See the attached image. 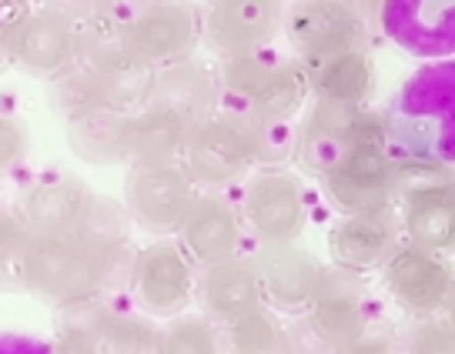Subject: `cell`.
<instances>
[{
    "label": "cell",
    "instance_id": "6da1fadb",
    "mask_svg": "<svg viewBox=\"0 0 455 354\" xmlns=\"http://www.w3.org/2000/svg\"><path fill=\"white\" fill-rule=\"evenodd\" d=\"M392 157H426L455 168V57L432 60L385 107Z\"/></svg>",
    "mask_w": 455,
    "mask_h": 354
},
{
    "label": "cell",
    "instance_id": "7a4b0ae2",
    "mask_svg": "<svg viewBox=\"0 0 455 354\" xmlns=\"http://www.w3.org/2000/svg\"><path fill=\"white\" fill-rule=\"evenodd\" d=\"M134 257L100 255L77 234L68 238H34L24 251V287L54 301L60 308L91 304L100 291L114 287L117 271L131 268Z\"/></svg>",
    "mask_w": 455,
    "mask_h": 354
},
{
    "label": "cell",
    "instance_id": "3957f363",
    "mask_svg": "<svg viewBox=\"0 0 455 354\" xmlns=\"http://www.w3.org/2000/svg\"><path fill=\"white\" fill-rule=\"evenodd\" d=\"M358 147H385L388 151V124L385 111H371L369 104H341V100H315L299 124V161L301 168L325 177Z\"/></svg>",
    "mask_w": 455,
    "mask_h": 354
},
{
    "label": "cell",
    "instance_id": "277c9868",
    "mask_svg": "<svg viewBox=\"0 0 455 354\" xmlns=\"http://www.w3.org/2000/svg\"><path fill=\"white\" fill-rule=\"evenodd\" d=\"M195 198H198V185L178 161H134L128 168L124 208L131 221L155 238H168L174 231H181Z\"/></svg>",
    "mask_w": 455,
    "mask_h": 354
},
{
    "label": "cell",
    "instance_id": "5b68a950",
    "mask_svg": "<svg viewBox=\"0 0 455 354\" xmlns=\"http://www.w3.org/2000/svg\"><path fill=\"white\" fill-rule=\"evenodd\" d=\"M181 164L204 191H225L255 170L251 141L238 111H214L188 134Z\"/></svg>",
    "mask_w": 455,
    "mask_h": 354
},
{
    "label": "cell",
    "instance_id": "8992f818",
    "mask_svg": "<svg viewBox=\"0 0 455 354\" xmlns=\"http://www.w3.org/2000/svg\"><path fill=\"white\" fill-rule=\"evenodd\" d=\"M284 34L299 57L371 47L375 17L358 0H295L284 11Z\"/></svg>",
    "mask_w": 455,
    "mask_h": 354
},
{
    "label": "cell",
    "instance_id": "52a82bcc",
    "mask_svg": "<svg viewBox=\"0 0 455 354\" xmlns=\"http://www.w3.org/2000/svg\"><path fill=\"white\" fill-rule=\"evenodd\" d=\"M128 284L141 311L171 321L188 311V304L198 291V274H195V261L181 248V241L157 238L134 255Z\"/></svg>",
    "mask_w": 455,
    "mask_h": 354
},
{
    "label": "cell",
    "instance_id": "ba28073f",
    "mask_svg": "<svg viewBox=\"0 0 455 354\" xmlns=\"http://www.w3.org/2000/svg\"><path fill=\"white\" fill-rule=\"evenodd\" d=\"M242 221L258 244L299 241L305 231V191L301 181L284 168H258L242 191Z\"/></svg>",
    "mask_w": 455,
    "mask_h": 354
},
{
    "label": "cell",
    "instance_id": "9c48e42d",
    "mask_svg": "<svg viewBox=\"0 0 455 354\" xmlns=\"http://www.w3.org/2000/svg\"><path fill=\"white\" fill-rule=\"evenodd\" d=\"M325 198L345 214H382L398 204L395 157L385 147H358L322 177Z\"/></svg>",
    "mask_w": 455,
    "mask_h": 354
},
{
    "label": "cell",
    "instance_id": "30bf717a",
    "mask_svg": "<svg viewBox=\"0 0 455 354\" xmlns=\"http://www.w3.org/2000/svg\"><path fill=\"white\" fill-rule=\"evenodd\" d=\"M204 41V11L191 0H155L128 30V51L155 67L195 57Z\"/></svg>",
    "mask_w": 455,
    "mask_h": 354
},
{
    "label": "cell",
    "instance_id": "8fae6325",
    "mask_svg": "<svg viewBox=\"0 0 455 354\" xmlns=\"http://www.w3.org/2000/svg\"><path fill=\"white\" fill-rule=\"evenodd\" d=\"M375 24L405 54L422 60L455 57V0H385Z\"/></svg>",
    "mask_w": 455,
    "mask_h": 354
},
{
    "label": "cell",
    "instance_id": "7c38bea8",
    "mask_svg": "<svg viewBox=\"0 0 455 354\" xmlns=\"http://www.w3.org/2000/svg\"><path fill=\"white\" fill-rule=\"evenodd\" d=\"M308 327H312V338L322 341L328 351L369 331V298H365L362 274L339 264H325L308 304Z\"/></svg>",
    "mask_w": 455,
    "mask_h": 354
},
{
    "label": "cell",
    "instance_id": "4fadbf2b",
    "mask_svg": "<svg viewBox=\"0 0 455 354\" xmlns=\"http://www.w3.org/2000/svg\"><path fill=\"white\" fill-rule=\"evenodd\" d=\"M7 43L17 67L44 81L64 77L81 60V30L60 11H30Z\"/></svg>",
    "mask_w": 455,
    "mask_h": 354
},
{
    "label": "cell",
    "instance_id": "5bb4252c",
    "mask_svg": "<svg viewBox=\"0 0 455 354\" xmlns=\"http://www.w3.org/2000/svg\"><path fill=\"white\" fill-rule=\"evenodd\" d=\"M382 278L398 308L409 311L412 318H435V314H442L445 301H449V291L455 284L449 261H442V255H432V251L415 248L409 241H402V248L388 257V264L382 268Z\"/></svg>",
    "mask_w": 455,
    "mask_h": 354
},
{
    "label": "cell",
    "instance_id": "9a60e30c",
    "mask_svg": "<svg viewBox=\"0 0 455 354\" xmlns=\"http://www.w3.org/2000/svg\"><path fill=\"white\" fill-rule=\"evenodd\" d=\"M284 0H212L204 11V43L221 57L268 47L284 28Z\"/></svg>",
    "mask_w": 455,
    "mask_h": 354
},
{
    "label": "cell",
    "instance_id": "2e32d148",
    "mask_svg": "<svg viewBox=\"0 0 455 354\" xmlns=\"http://www.w3.org/2000/svg\"><path fill=\"white\" fill-rule=\"evenodd\" d=\"M398 248H402V221H395L392 211L345 214L328 231L331 264L355 274L382 271Z\"/></svg>",
    "mask_w": 455,
    "mask_h": 354
},
{
    "label": "cell",
    "instance_id": "e0dca14e",
    "mask_svg": "<svg viewBox=\"0 0 455 354\" xmlns=\"http://www.w3.org/2000/svg\"><path fill=\"white\" fill-rule=\"evenodd\" d=\"M94 201L98 194L77 177H44L24 191L17 214L34 238H68L84 227Z\"/></svg>",
    "mask_w": 455,
    "mask_h": 354
},
{
    "label": "cell",
    "instance_id": "ac0fdd59",
    "mask_svg": "<svg viewBox=\"0 0 455 354\" xmlns=\"http://www.w3.org/2000/svg\"><path fill=\"white\" fill-rule=\"evenodd\" d=\"M242 234H244L242 208L231 204L218 191L198 194L195 204H191V211H188L185 224L178 231L181 248L191 255V261L198 268H212V264H221V261L238 255Z\"/></svg>",
    "mask_w": 455,
    "mask_h": 354
},
{
    "label": "cell",
    "instance_id": "d6986e66",
    "mask_svg": "<svg viewBox=\"0 0 455 354\" xmlns=\"http://www.w3.org/2000/svg\"><path fill=\"white\" fill-rule=\"evenodd\" d=\"M265 287V301L278 311H308L312 295L318 287L322 268L299 241L288 244H258L251 255Z\"/></svg>",
    "mask_w": 455,
    "mask_h": 354
},
{
    "label": "cell",
    "instance_id": "ffe728a7",
    "mask_svg": "<svg viewBox=\"0 0 455 354\" xmlns=\"http://www.w3.org/2000/svg\"><path fill=\"white\" fill-rule=\"evenodd\" d=\"M198 298L204 314L225 327L265 308V287H261L255 261L235 255L221 264L201 268Z\"/></svg>",
    "mask_w": 455,
    "mask_h": 354
},
{
    "label": "cell",
    "instance_id": "44dd1931",
    "mask_svg": "<svg viewBox=\"0 0 455 354\" xmlns=\"http://www.w3.org/2000/svg\"><path fill=\"white\" fill-rule=\"evenodd\" d=\"M301 71L308 77L315 100H341V104H369L379 84L375 57L369 47L335 51L322 57H299Z\"/></svg>",
    "mask_w": 455,
    "mask_h": 354
},
{
    "label": "cell",
    "instance_id": "7402d4cb",
    "mask_svg": "<svg viewBox=\"0 0 455 354\" xmlns=\"http://www.w3.org/2000/svg\"><path fill=\"white\" fill-rule=\"evenodd\" d=\"M131 117L134 114L114 111L104 104H91L68 114V124H64L68 147L74 151V157L98 168L131 161Z\"/></svg>",
    "mask_w": 455,
    "mask_h": 354
},
{
    "label": "cell",
    "instance_id": "603a6c76",
    "mask_svg": "<svg viewBox=\"0 0 455 354\" xmlns=\"http://www.w3.org/2000/svg\"><path fill=\"white\" fill-rule=\"evenodd\" d=\"M218 98H221V77L212 64L188 57L168 67H157L151 107H161V111H171L198 124L208 114L218 111Z\"/></svg>",
    "mask_w": 455,
    "mask_h": 354
},
{
    "label": "cell",
    "instance_id": "cb8c5ba5",
    "mask_svg": "<svg viewBox=\"0 0 455 354\" xmlns=\"http://www.w3.org/2000/svg\"><path fill=\"white\" fill-rule=\"evenodd\" d=\"M91 64V84H94V104L114 107V111H144L151 104L157 81V67L148 64L144 57L134 51L117 47L111 54L98 57V60H84Z\"/></svg>",
    "mask_w": 455,
    "mask_h": 354
},
{
    "label": "cell",
    "instance_id": "d4e9b609",
    "mask_svg": "<svg viewBox=\"0 0 455 354\" xmlns=\"http://www.w3.org/2000/svg\"><path fill=\"white\" fill-rule=\"evenodd\" d=\"M402 208V234L415 248H426L432 255H452L455 251V185L409 198Z\"/></svg>",
    "mask_w": 455,
    "mask_h": 354
},
{
    "label": "cell",
    "instance_id": "484cf974",
    "mask_svg": "<svg viewBox=\"0 0 455 354\" xmlns=\"http://www.w3.org/2000/svg\"><path fill=\"white\" fill-rule=\"evenodd\" d=\"M74 321L87 327L100 354H157L161 331H164L151 318L94 308V301L87 304V314H77Z\"/></svg>",
    "mask_w": 455,
    "mask_h": 354
},
{
    "label": "cell",
    "instance_id": "4316f807",
    "mask_svg": "<svg viewBox=\"0 0 455 354\" xmlns=\"http://www.w3.org/2000/svg\"><path fill=\"white\" fill-rule=\"evenodd\" d=\"M308 98H312V87H308V77L301 71L299 57L295 60L278 57V64L265 74V81L255 87L251 98L244 100V107H235V111L255 114L265 121H295Z\"/></svg>",
    "mask_w": 455,
    "mask_h": 354
},
{
    "label": "cell",
    "instance_id": "83f0119b",
    "mask_svg": "<svg viewBox=\"0 0 455 354\" xmlns=\"http://www.w3.org/2000/svg\"><path fill=\"white\" fill-rule=\"evenodd\" d=\"M191 121L161 107H144L131 117V164L134 161H178L185 154Z\"/></svg>",
    "mask_w": 455,
    "mask_h": 354
},
{
    "label": "cell",
    "instance_id": "f1b7e54d",
    "mask_svg": "<svg viewBox=\"0 0 455 354\" xmlns=\"http://www.w3.org/2000/svg\"><path fill=\"white\" fill-rule=\"evenodd\" d=\"M225 338L231 354H295V341L275 318V311L258 308L242 321L225 327Z\"/></svg>",
    "mask_w": 455,
    "mask_h": 354
},
{
    "label": "cell",
    "instance_id": "f546056e",
    "mask_svg": "<svg viewBox=\"0 0 455 354\" xmlns=\"http://www.w3.org/2000/svg\"><path fill=\"white\" fill-rule=\"evenodd\" d=\"M238 117L248 130L255 168H284L291 157H299V124L295 121H265V117L244 111H238Z\"/></svg>",
    "mask_w": 455,
    "mask_h": 354
},
{
    "label": "cell",
    "instance_id": "4dcf8cb0",
    "mask_svg": "<svg viewBox=\"0 0 455 354\" xmlns=\"http://www.w3.org/2000/svg\"><path fill=\"white\" fill-rule=\"evenodd\" d=\"M131 214L128 208L121 204V201H111V198H100L94 201V208L87 214L84 227L77 231V238L87 244V248H94L100 255H128L124 248H128V231H131Z\"/></svg>",
    "mask_w": 455,
    "mask_h": 354
},
{
    "label": "cell",
    "instance_id": "1f68e13d",
    "mask_svg": "<svg viewBox=\"0 0 455 354\" xmlns=\"http://www.w3.org/2000/svg\"><path fill=\"white\" fill-rule=\"evenodd\" d=\"M275 64H278V57L271 54L268 47L221 57V67H218L221 94H228L238 107H244V100L255 94V87L265 81V74H268Z\"/></svg>",
    "mask_w": 455,
    "mask_h": 354
},
{
    "label": "cell",
    "instance_id": "d6a6232c",
    "mask_svg": "<svg viewBox=\"0 0 455 354\" xmlns=\"http://www.w3.org/2000/svg\"><path fill=\"white\" fill-rule=\"evenodd\" d=\"M157 354H221V331L208 314H178L161 331Z\"/></svg>",
    "mask_w": 455,
    "mask_h": 354
},
{
    "label": "cell",
    "instance_id": "836d02e7",
    "mask_svg": "<svg viewBox=\"0 0 455 354\" xmlns=\"http://www.w3.org/2000/svg\"><path fill=\"white\" fill-rule=\"evenodd\" d=\"M449 185H455L452 164H439V161H426V157H395L398 204Z\"/></svg>",
    "mask_w": 455,
    "mask_h": 354
},
{
    "label": "cell",
    "instance_id": "e575fe53",
    "mask_svg": "<svg viewBox=\"0 0 455 354\" xmlns=\"http://www.w3.org/2000/svg\"><path fill=\"white\" fill-rule=\"evenodd\" d=\"M30 231L17 211L0 208V287H24V251Z\"/></svg>",
    "mask_w": 455,
    "mask_h": 354
},
{
    "label": "cell",
    "instance_id": "d590c367",
    "mask_svg": "<svg viewBox=\"0 0 455 354\" xmlns=\"http://www.w3.org/2000/svg\"><path fill=\"white\" fill-rule=\"evenodd\" d=\"M91 4V17L87 24L108 28L121 37H128V30L134 28V20L155 4V0H87Z\"/></svg>",
    "mask_w": 455,
    "mask_h": 354
},
{
    "label": "cell",
    "instance_id": "8d00e7d4",
    "mask_svg": "<svg viewBox=\"0 0 455 354\" xmlns=\"http://www.w3.org/2000/svg\"><path fill=\"white\" fill-rule=\"evenodd\" d=\"M405 354H455V334L439 318H419L405 338Z\"/></svg>",
    "mask_w": 455,
    "mask_h": 354
},
{
    "label": "cell",
    "instance_id": "74e56055",
    "mask_svg": "<svg viewBox=\"0 0 455 354\" xmlns=\"http://www.w3.org/2000/svg\"><path fill=\"white\" fill-rule=\"evenodd\" d=\"M28 151V134L11 114H0V174L11 170Z\"/></svg>",
    "mask_w": 455,
    "mask_h": 354
},
{
    "label": "cell",
    "instance_id": "f35d334b",
    "mask_svg": "<svg viewBox=\"0 0 455 354\" xmlns=\"http://www.w3.org/2000/svg\"><path fill=\"white\" fill-rule=\"evenodd\" d=\"M51 354H100V351L98 344H94V338L87 334V327L71 321V325L60 327L57 341H51Z\"/></svg>",
    "mask_w": 455,
    "mask_h": 354
},
{
    "label": "cell",
    "instance_id": "ab89813d",
    "mask_svg": "<svg viewBox=\"0 0 455 354\" xmlns=\"http://www.w3.org/2000/svg\"><path fill=\"white\" fill-rule=\"evenodd\" d=\"M331 354H395V348H392V341L385 338V334H375V331H362L355 341L341 344V348H335Z\"/></svg>",
    "mask_w": 455,
    "mask_h": 354
},
{
    "label": "cell",
    "instance_id": "60d3db41",
    "mask_svg": "<svg viewBox=\"0 0 455 354\" xmlns=\"http://www.w3.org/2000/svg\"><path fill=\"white\" fill-rule=\"evenodd\" d=\"M0 354H51V341L34 334H0Z\"/></svg>",
    "mask_w": 455,
    "mask_h": 354
},
{
    "label": "cell",
    "instance_id": "b9f144b4",
    "mask_svg": "<svg viewBox=\"0 0 455 354\" xmlns=\"http://www.w3.org/2000/svg\"><path fill=\"white\" fill-rule=\"evenodd\" d=\"M442 321H445V325H449V331L455 334V284H452V291H449L445 308H442Z\"/></svg>",
    "mask_w": 455,
    "mask_h": 354
},
{
    "label": "cell",
    "instance_id": "7bdbcfd3",
    "mask_svg": "<svg viewBox=\"0 0 455 354\" xmlns=\"http://www.w3.org/2000/svg\"><path fill=\"white\" fill-rule=\"evenodd\" d=\"M11 64H14V57H11V43H7L4 37H0V74L7 71Z\"/></svg>",
    "mask_w": 455,
    "mask_h": 354
},
{
    "label": "cell",
    "instance_id": "ee69618b",
    "mask_svg": "<svg viewBox=\"0 0 455 354\" xmlns=\"http://www.w3.org/2000/svg\"><path fill=\"white\" fill-rule=\"evenodd\" d=\"M358 4H362V7H365V11H369L371 17H375V14H379V7H382L385 0H358Z\"/></svg>",
    "mask_w": 455,
    "mask_h": 354
},
{
    "label": "cell",
    "instance_id": "f6af8a7d",
    "mask_svg": "<svg viewBox=\"0 0 455 354\" xmlns=\"http://www.w3.org/2000/svg\"><path fill=\"white\" fill-rule=\"evenodd\" d=\"M24 4H30V0H24Z\"/></svg>",
    "mask_w": 455,
    "mask_h": 354
}]
</instances>
